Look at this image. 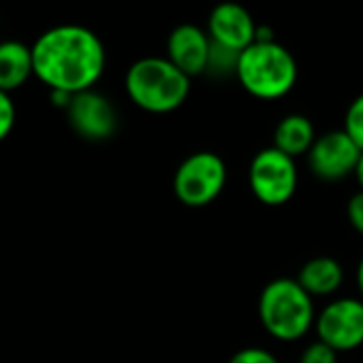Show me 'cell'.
<instances>
[{
    "label": "cell",
    "mask_w": 363,
    "mask_h": 363,
    "mask_svg": "<svg viewBox=\"0 0 363 363\" xmlns=\"http://www.w3.org/2000/svg\"><path fill=\"white\" fill-rule=\"evenodd\" d=\"M34 77L49 91L70 96L94 89L106 68V51L96 32L64 23L45 30L32 45Z\"/></svg>",
    "instance_id": "6da1fadb"
},
{
    "label": "cell",
    "mask_w": 363,
    "mask_h": 363,
    "mask_svg": "<svg viewBox=\"0 0 363 363\" xmlns=\"http://www.w3.org/2000/svg\"><path fill=\"white\" fill-rule=\"evenodd\" d=\"M189 91L191 79L181 72L168 57H140L125 72L128 98L147 113H172L183 106Z\"/></svg>",
    "instance_id": "7a4b0ae2"
},
{
    "label": "cell",
    "mask_w": 363,
    "mask_h": 363,
    "mask_svg": "<svg viewBox=\"0 0 363 363\" xmlns=\"http://www.w3.org/2000/svg\"><path fill=\"white\" fill-rule=\"evenodd\" d=\"M298 72L296 55L279 40L249 45L236 68L240 85L259 100L285 98L296 87Z\"/></svg>",
    "instance_id": "3957f363"
},
{
    "label": "cell",
    "mask_w": 363,
    "mask_h": 363,
    "mask_svg": "<svg viewBox=\"0 0 363 363\" xmlns=\"http://www.w3.org/2000/svg\"><path fill=\"white\" fill-rule=\"evenodd\" d=\"M259 319L264 330L281 340L296 342L315 328V298H311L296 279H274L259 296Z\"/></svg>",
    "instance_id": "277c9868"
},
{
    "label": "cell",
    "mask_w": 363,
    "mask_h": 363,
    "mask_svg": "<svg viewBox=\"0 0 363 363\" xmlns=\"http://www.w3.org/2000/svg\"><path fill=\"white\" fill-rule=\"evenodd\" d=\"M228 183V166L221 155L213 151H198L185 157L172 181L174 196L189 208H204L213 204Z\"/></svg>",
    "instance_id": "5b68a950"
},
{
    "label": "cell",
    "mask_w": 363,
    "mask_h": 363,
    "mask_svg": "<svg viewBox=\"0 0 363 363\" xmlns=\"http://www.w3.org/2000/svg\"><path fill=\"white\" fill-rule=\"evenodd\" d=\"M249 187L266 206H283L298 191L296 160L274 147L257 151L249 164Z\"/></svg>",
    "instance_id": "8992f818"
},
{
    "label": "cell",
    "mask_w": 363,
    "mask_h": 363,
    "mask_svg": "<svg viewBox=\"0 0 363 363\" xmlns=\"http://www.w3.org/2000/svg\"><path fill=\"white\" fill-rule=\"evenodd\" d=\"M317 340L336 353H349L363 345V300L338 298L315 319Z\"/></svg>",
    "instance_id": "52a82bcc"
},
{
    "label": "cell",
    "mask_w": 363,
    "mask_h": 363,
    "mask_svg": "<svg viewBox=\"0 0 363 363\" xmlns=\"http://www.w3.org/2000/svg\"><path fill=\"white\" fill-rule=\"evenodd\" d=\"M362 149L351 140L345 130H332L317 136L306 162L315 177L321 181H342L355 172Z\"/></svg>",
    "instance_id": "ba28073f"
},
{
    "label": "cell",
    "mask_w": 363,
    "mask_h": 363,
    "mask_svg": "<svg viewBox=\"0 0 363 363\" xmlns=\"http://www.w3.org/2000/svg\"><path fill=\"white\" fill-rule=\"evenodd\" d=\"M68 121L72 130L85 140H106L117 130V111L111 100L94 89L74 94L68 108Z\"/></svg>",
    "instance_id": "9c48e42d"
},
{
    "label": "cell",
    "mask_w": 363,
    "mask_h": 363,
    "mask_svg": "<svg viewBox=\"0 0 363 363\" xmlns=\"http://www.w3.org/2000/svg\"><path fill=\"white\" fill-rule=\"evenodd\" d=\"M257 23L251 13L236 2H221L208 15V36L213 43L242 53L255 43Z\"/></svg>",
    "instance_id": "30bf717a"
},
{
    "label": "cell",
    "mask_w": 363,
    "mask_h": 363,
    "mask_svg": "<svg viewBox=\"0 0 363 363\" xmlns=\"http://www.w3.org/2000/svg\"><path fill=\"white\" fill-rule=\"evenodd\" d=\"M211 36L194 23L177 26L166 40V57L189 79L204 74L208 68Z\"/></svg>",
    "instance_id": "8fae6325"
},
{
    "label": "cell",
    "mask_w": 363,
    "mask_h": 363,
    "mask_svg": "<svg viewBox=\"0 0 363 363\" xmlns=\"http://www.w3.org/2000/svg\"><path fill=\"white\" fill-rule=\"evenodd\" d=\"M296 281L311 298H325V296H334L342 287L345 270L338 259L330 255H319L308 259L300 268Z\"/></svg>",
    "instance_id": "7c38bea8"
},
{
    "label": "cell",
    "mask_w": 363,
    "mask_h": 363,
    "mask_svg": "<svg viewBox=\"0 0 363 363\" xmlns=\"http://www.w3.org/2000/svg\"><path fill=\"white\" fill-rule=\"evenodd\" d=\"M315 140H317V132L313 121L302 113H291L285 115L274 128L272 147L296 160L300 155H308Z\"/></svg>",
    "instance_id": "4fadbf2b"
},
{
    "label": "cell",
    "mask_w": 363,
    "mask_h": 363,
    "mask_svg": "<svg viewBox=\"0 0 363 363\" xmlns=\"http://www.w3.org/2000/svg\"><path fill=\"white\" fill-rule=\"evenodd\" d=\"M34 74L32 47L21 40L0 43V91L11 94L19 89Z\"/></svg>",
    "instance_id": "5bb4252c"
},
{
    "label": "cell",
    "mask_w": 363,
    "mask_h": 363,
    "mask_svg": "<svg viewBox=\"0 0 363 363\" xmlns=\"http://www.w3.org/2000/svg\"><path fill=\"white\" fill-rule=\"evenodd\" d=\"M238 60H240L238 51H232V49L211 40V53H208V68H206V72L217 74V77L236 74Z\"/></svg>",
    "instance_id": "9a60e30c"
},
{
    "label": "cell",
    "mask_w": 363,
    "mask_h": 363,
    "mask_svg": "<svg viewBox=\"0 0 363 363\" xmlns=\"http://www.w3.org/2000/svg\"><path fill=\"white\" fill-rule=\"evenodd\" d=\"M351 140L363 151V94H359L347 108L345 115V128H342Z\"/></svg>",
    "instance_id": "2e32d148"
},
{
    "label": "cell",
    "mask_w": 363,
    "mask_h": 363,
    "mask_svg": "<svg viewBox=\"0 0 363 363\" xmlns=\"http://www.w3.org/2000/svg\"><path fill=\"white\" fill-rule=\"evenodd\" d=\"M15 119H17V111H15V102L11 100V94L0 91V143L13 132Z\"/></svg>",
    "instance_id": "e0dca14e"
},
{
    "label": "cell",
    "mask_w": 363,
    "mask_h": 363,
    "mask_svg": "<svg viewBox=\"0 0 363 363\" xmlns=\"http://www.w3.org/2000/svg\"><path fill=\"white\" fill-rule=\"evenodd\" d=\"M300 363H338V353L323 342H313L304 349Z\"/></svg>",
    "instance_id": "ac0fdd59"
},
{
    "label": "cell",
    "mask_w": 363,
    "mask_h": 363,
    "mask_svg": "<svg viewBox=\"0 0 363 363\" xmlns=\"http://www.w3.org/2000/svg\"><path fill=\"white\" fill-rule=\"evenodd\" d=\"M228 363H281V362L274 357V353H270V351H266V349H262V347H247V349L236 351V353L230 357V362Z\"/></svg>",
    "instance_id": "d6986e66"
},
{
    "label": "cell",
    "mask_w": 363,
    "mask_h": 363,
    "mask_svg": "<svg viewBox=\"0 0 363 363\" xmlns=\"http://www.w3.org/2000/svg\"><path fill=\"white\" fill-rule=\"evenodd\" d=\"M347 217H349L353 230L363 236V191H357L355 196H351V200L347 204Z\"/></svg>",
    "instance_id": "ffe728a7"
},
{
    "label": "cell",
    "mask_w": 363,
    "mask_h": 363,
    "mask_svg": "<svg viewBox=\"0 0 363 363\" xmlns=\"http://www.w3.org/2000/svg\"><path fill=\"white\" fill-rule=\"evenodd\" d=\"M353 177L357 179V183H359V191H363V151L362 155H359V162H357V166H355V172H353Z\"/></svg>",
    "instance_id": "44dd1931"
},
{
    "label": "cell",
    "mask_w": 363,
    "mask_h": 363,
    "mask_svg": "<svg viewBox=\"0 0 363 363\" xmlns=\"http://www.w3.org/2000/svg\"><path fill=\"white\" fill-rule=\"evenodd\" d=\"M357 289H359V294H362V300H363V257L359 259V266H357Z\"/></svg>",
    "instance_id": "7402d4cb"
},
{
    "label": "cell",
    "mask_w": 363,
    "mask_h": 363,
    "mask_svg": "<svg viewBox=\"0 0 363 363\" xmlns=\"http://www.w3.org/2000/svg\"><path fill=\"white\" fill-rule=\"evenodd\" d=\"M0 21H2V17H0Z\"/></svg>",
    "instance_id": "603a6c76"
}]
</instances>
